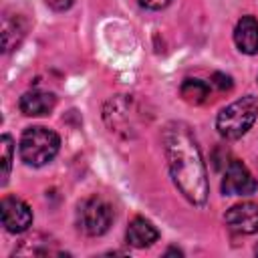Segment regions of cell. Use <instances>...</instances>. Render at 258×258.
<instances>
[{"mask_svg": "<svg viewBox=\"0 0 258 258\" xmlns=\"http://www.w3.org/2000/svg\"><path fill=\"white\" fill-rule=\"evenodd\" d=\"M163 151L167 157L171 179L179 194L189 204L204 206L210 194L208 173L202 159V151L189 127L183 123H169L163 129Z\"/></svg>", "mask_w": 258, "mask_h": 258, "instance_id": "obj_1", "label": "cell"}, {"mask_svg": "<svg viewBox=\"0 0 258 258\" xmlns=\"http://www.w3.org/2000/svg\"><path fill=\"white\" fill-rule=\"evenodd\" d=\"M58 147H60V139L52 129L42 125H32L24 129L18 151H20V159L26 165L40 167L58 153Z\"/></svg>", "mask_w": 258, "mask_h": 258, "instance_id": "obj_2", "label": "cell"}, {"mask_svg": "<svg viewBox=\"0 0 258 258\" xmlns=\"http://www.w3.org/2000/svg\"><path fill=\"white\" fill-rule=\"evenodd\" d=\"M256 117H258V99L254 95H246L218 113L216 127L224 139L234 141L240 139L254 125Z\"/></svg>", "mask_w": 258, "mask_h": 258, "instance_id": "obj_3", "label": "cell"}, {"mask_svg": "<svg viewBox=\"0 0 258 258\" xmlns=\"http://www.w3.org/2000/svg\"><path fill=\"white\" fill-rule=\"evenodd\" d=\"M111 222H113V210L99 196H91V198L83 200L77 208V226L87 236L105 234L109 230Z\"/></svg>", "mask_w": 258, "mask_h": 258, "instance_id": "obj_4", "label": "cell"}, {"mask_svg": "<svg viewBox=\"0 0 258 258\" xmlns=\"http://www.w3.org/2000/svg\"><path fill=\"white\" fill-rule=\"evenodd\" d=\"M258 189V183L250 169L240 161L232 159L226 165L224 177H222V194L224 196H252Z\"/></svg>", "mask_w": 258, "mask_h": 258, "instance_id": "obj_5", "label": "cell"}, {"mask_svg": "<svg viewBox=\"0 0 258 258\" xmlns=\"http://www.w3.org/2000/svg\"><path fill=\"white\" fill-rule=\"evenodd\" d=\"M0 214H2V224L10 234L26 232L32 226V210L20 198L6 196L0 204Z\"/></svg>", "mask_w": 258, "mask_h": 258, "instance_id": "obj_6", "label": "cell"}, {"mask_svg": "<svg viewBox=\"0 0 258 258\" xmlns=\"http://www.w3.org/2000/svg\"><path fill=\"white\" fill-rule=\"evenodd\" d=\"M131 111H133V99H129L127 95H119L105 105L103 117L111 131L115 133L123 131L125 135H129V129H133V115H129Z\"/></svg>", "mask_w": 258, "mask_h": 258, "instance_id": "obj_7", "label": "cell"}, {"mask_svg": "<svg viewBox=\"0 0 258 258\" xmlns=\"http://www.w3.org/2000/svg\"><path fill=\"white\" fill-rule=\"evenodd\" d=\"M224 220L238 234H256L258 232V206L252 202L236 204L226 212Z\"/></svg>", "mask_w": 258, "mask_h": 258, "instance_id": "obj_8", "label": "cell"}, {"mask_svg": "<svg viewBox=\"0 0 258 258\" xmlns=\"http://www.w3.org/2000/svg\"><path fill=\"white\" fill-rule=\"evenodd\" d=\"M54 105H56V97L46 91H28L18 101V107H20L22 115H26V117L48 115L54 109Z\"/></svg>", "mask_w": 258, "mask_h": 258, "instance_id": "obj_9", "label": "cell"}, {"mask_svg": "<svg viewBox=\"0 0 258 258\" xmlns=\"http://www.w3.org/2000/svg\"><path fill=\"white\" fill-rule=\"evenodd\" d=\"M234 42L240 52L256 54L258 52V20L254 16H242L234 28Z\"/></svg>", "mask_w": 258, "mask_h": 258, "instance_id": "obj_10", "label": "cell"}, {"mask_svg": "<svg viewBox=\"0 0 258 258\" xmlns=\"http://www.w3.org/2000/svg\"><path fill=\"white\" fill-rule=\"evenodd\" d=\"M125 236H127V244L129 246H133V248H147L153 242H157L159 232H157V228L149 220L137 216V218H133L129 222Z\"/></svg>", "mask_w": 258, "mask_h": 258, "instance_id": "obj_11", "label": "cell"}, {"mask_svg": "<svg viewBox=\"0 0 258 258\" xmlns=\"http://www.w3.org/2000/svg\"><path fill=\"white\" fill-rule=\"evenodd\" d=\"M179 95L189 105H202L210 97V85L202 79H185L179 87Z\"/></svg>", "mask_w": 258, "mask_h": 258, "instance_id": "obj_12", "label": "cell"}, {"mask_svg": "<svg viewBox=\"0 0 258 258\" xmlns=\"http://www.w3.org/2000/svg\"><path fill=\"white\" fill-rule=\"evenodd\" d=\"M24 36V26H20V20L16 18L14 22H10V18H4L2 24V42H4V50H12L14 46H18V42Z\"/></svg>", "mask_w": 258, "mask_h": 258, "instance_id": "obj_13", "label": "cell"}, {"mask_svg": "<svg viewBox=\"0 0 258 258\" xmlns=\"http://www.w3.org/2000/svg\"><path fill=\"white\" fill-rule=\"evenodd\" d=\"M12 153H14V145H12V137L10 135H2L0 139V155H2V185L8 181L10 169H12Z\"/></svg>", "mask_w": 258, "mask_h": 258, "instance_id": "obj_14", "label": "cell"}, {"mask_svg": "<svg viewBox=\"0 0 258 258\" xmlns=\"http://www.w3.org/2000/svg\"><path fill=\"white\" fill-rule=\"evenodd\" d=\"M210 85H214L218 91L224 93V91H230V89H232V79H230L228 75H224V73H214Z\"/></svg>", "mask_w": 258, "mask_h": 258, "instance_id": "obj_15", "label": "cell"}, {"mask_svg": "<svg viewBox=\"0 0 258 258\" xmlns=\"http://www.w3.org/2000/svg\"><path fill=\"white\" fill-rule=\"evenodd\" d=\"M44 2H46V6L52 8V10H56V12H64V10H69V8L73 6L75 0H44Z\"/></svg>", "mask_w": 258, "mask_h": 258, "instance_id": "obj_16", "label": "cell"}, {"mask_svg": "<svg viewBox=\"0 0 258 258\" xmlns=\"http://www.w3.org/2000/svg\"><path fill=\"white\" fill-rule=\"evenodd\" d=\"M143 8H147V10H161V8H165L171 0H137Z\"/></svg>", "mask_w": 258, "mask_h": 258, "instance_id": "obj_17", "label": "cell"}, {"mask_svg": "<svg viewBox=\"0 0 258 258\" xmlns=\"http://www.w3.org/2000/svg\"><path fill=\"white\" fill-rule=\"evenodd\" d=\"M254 252H256V254H258V244H256V248H254Z\"/></svg>", "mask_w": 258, "mask_h": 258, "instance_id": "obj_18", "label": "cell"}]
</instances>
